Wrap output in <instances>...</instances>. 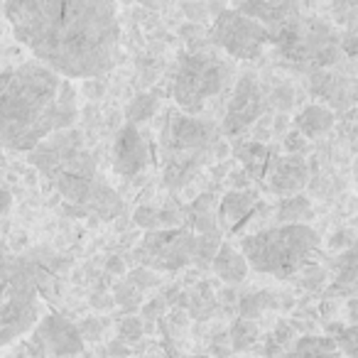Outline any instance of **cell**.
Here are the masks:
<instances>
[{
	"label": "cell",
	"mask_w": 358,
	"mask_h": 358,
	"mask_svg": "<svg viewBox=\"0 0 358 358\" xmlns=\"http://www.w3.org/2000/svg\"><path fill=\"white\" fill-rule=\"evenodd\" d=\"M3 17L35 62L69 81L101 79L120 62L115 0H6Z\"/></svg>",
	"instance_id": "cell-1"
},
{
	"label": "cell",
	"mask_w": 358,
	"mask_h": 358,
	"mask_svg": "<svg viewBox=\"0 0 358 358\" xmlns=\"http://www.w3.org/2000/svg\"><path fill=\"white\" fill-rule=\"evenodd\" d=\"M79 99L74 81L40 62L0 71V145L32 152L50 135L74 128Z\"/></svg>",
	"instance_id": "cell-2"
},
{
	"label": "cell",
	"mask_w": 358,
	"mask_h": 358,
	"mask_svg": "<svg viewBox=\"0 0 358 358\" xmlns=\"http://www.w3.org/2000/svg\"><path fill=\"white\" fill-rule=\"evenodd\" d=\"M27 162L37 167L69 206L81 209L99 221H113L123 214L125 201L99 177L96 157L84 148L76 130H62L40 143Z\"/></svg>",
	"instance_id": "cell-3"
},
{
	"label": "cell",
	"mask_w": 358,
	"mask_h": 358,
	"mask_svg": "<svg viewBox=\"0 0 358 358\" xmlns=\"http://www.w3.org/2000/svg\"><path fill=\"white\" fill-rule=\"evenodd\" d=\"M319 245L322 238L309 224H289L245 236L241 241V253L248 263V270L278 280H289L304 265L312 263Z\"/></svg>",
	"instance_id": "cell-4"
},
{
	"label": "cell",
	"mask_w": 358,
	"mask_h": 358,
	"mask_svg": "<svg viewBox=\"0 0 358 358\" xmlns=\"http://www.w3.org/2000/svg\"><path fill=\"white\" fill-rule=\"evenodd\" d=\"M40 309V268L0 241V346L32 331Z\"/></svg>",
	"instance_id": "cell-5"
},
{
	"label": "cell",
	"mask_w": 358,
	"mask_h": 358,
	"mask_svg": "<svg viewBox=\"0 0 358 358\" xmlns=\"http://www.w3.org/2000/svg\"><path fill=\"white\" fill-rule=\"evenodd\" d=\"M341 37L334 32L331 25L314 17H292L280 27L270 30V45L278 47V52L289 62L309 64L314 71L334 66L341 57L338 47Z\"/></svg>",
	"instance_id": "cell-6"
},
{
	"label": "cell",
	"mask_w": 358,
	"mask_h": 358,
	"mask_svg": "<svg viewBox=\"0 0 358 358\" xmlns=\"http://www.w3.org/2000/svg\"><path fill=\"white\" fill-rule=\"evenodd\" d=\"M234 74L226 59L209 55V52H194V55L179 57L177 71H174L172 96L182 113L199 115L211 99L221 94L229 86Z\"/></svg>",
	"instance_id": "cell-7"
},
{
	"label": "cell",
	"mask_w": 358,
	"mask_h": 358,
	"mask_svg": "<svg viewBox=\"0 0 358 358\" xmlns=\"http://www.w3.org/2000/svg\"><path fill=\"white\" fill-rule=\"evenodd\" d=\"M209 42L229 52L234 59H258L270 45V32L253 17L241 15L238 10H221L209 30Z\"/></svg>",
	"instance_id": "cell-8"
},
{
	"label": "cell",
	"mask_w": 358,
	"mask_h": 358,
	"mask_svg": "<svg viewBox=\"0 0 358 358\" xmlns=\"http://www.w3.org/2000/svg\"><path fill=\"white\" fill-rule=\"evenodd\" d=\"M196 234L192 229H157L148 231L140 248L135 250L143 268L164 270V273H177L187 268L194 255Z\"/></svg>",
	"instance_id": "cell-9"
},
{
	"label": "cell",
	"mask_w": 358,
	"mask_h": 358,
	"mask_svg": "<svg viewBox=\"0 0 358 358\" xmlns=\"http://www.w3.org/2000/svg\"><path fill=\"white\" fill-rule=\"evenodd\" d=\"M260 113H263V86L258 84L253 74H243L229 101L224 123H221V133L229 140L241 138L245 130L258 123Z\"/></svg>",
	"instance_id": "cell-10"
},
{
	"label": "cell",
	"mask_w": 358,
	"mask_h": 358,
	"mask_svg": "<svg viewBox=\"0 0 358 358\" xmlns=\"http://www.w3.org/2000/svg\"><path fill=\"white\" fill-rule=\"evenodd\" d=\"M214 138V123L187 113L169 115L164 130V145L169 152H209Z\"/></svg>",
	"instance_id": "cell-11"
},
{
	"label": "cell",
	"mask_w": 358,
	"mask_h": 358,
	"mask_svg": "<svg viewBox=\"0 0 358 358\" xmlns=\"http://www.w3.org/2000/svg\"><path fill=\"white\" fill-rule=\"evenodd\" d=\"M32 329H35V346L47 348L55 356H79L84 351V338H81L76 324H71L59 314H47Z\"/></svg>",
	"instance_id": "cell-12"
},
{
	"label": "cell",
	"mask_w": 358,
	"mask_h": 358,
	"mask_svg": "<svg viewBox=\"0 0 358 358\" xmlns=\"http://www.w3.org/2000/svg\"><path fill=\"white\" fill-rule=\"evenodd\" d=\"M148 143L140 135L138 125L125 123L123 128L115 133L113 143V167L120 177H135L148 167Z\"/></svg>",
	"instance_id": "cell-13"
},
{
	"label": "cell",
	"mask_w": 358,
	"mask_h": 358,
	"mask_svg": "<svg viewBox=\"0 0 358 358\" xmlns=\"http://www.w3.org/2000/svg\"><path fill=\"white\" fill-rule=\"evenodd\" d=\"M265 177H268L270 189L285 199V196L299 194L307 187L309 164L302 155H282V157H273Z\"/></svg>",
	"instance_id": "cell-14"
},
{
	"label": "cell",
	"mask_w": 358,
	"mask_h": 358,
	"mask_svg": "<svg viewBox=\"0 0 358 358\" xmlns=\"http://www.w3.org/2000/svg\"><path fill=\"white\" fill-rule=\"evenodd\" d=\"M234 10L253 17L255 22L268 27V32L297 17V8L292 0H234Z\"/></svg>",
	"instance_id": "cell-15"
},
{
	"label": "cell",
	"mask_w": 358,
	"mask_h": 358,
	"mask_svg": "<svg viewBox=\"0 0 358 358\" xmlns=\"http://www.w3.org/2000/svg\"><path fill=\"white\" fill-rule=\"evenodd\" d=\"M260 204L258 194L253 189H234L216 204V226L226 231H234L253 214V209Z\"/></svg>",
	"instance_id": "cell-16"
},
{
	"label": "cell",
	"mask_w": 358,
	"mask_h": 358,
	"mask_svg": "<svg viewBox=\"0 0 358 358\" xmlns=\"http://www.w3.org/2000/svg\"><path fill=\"white\" fill-rule=\"evenodd\" d=\"M309 89H312L314 96L324 99L331 108L338 110H343L353 101V81L336 74H329L324 69H317L309 76Z\"/></svg>",
	"instance_id": "cell-17"
},
{
	"label": "cell",
	"mask_w": 358,
	"mask_h": 358,
	"mask_svg": "<svg viewBox=\"0 0 358 358\" xmlns=\"http://www.w3.org/2000/svg\"><path fill=\"white\" fill-rule=\"evenodd\" d=\"M206 162V152H169L164 159V187L185 189Z\"/></svg>",
	"instance_id": "cell-18"
},
{
	"label": "cell",
	"mask_w": 358,
	"mask_h": 358,
	"mask_svg": "<svg viewBox=\"0 0 358 358\" xmlns=\"http://www.w3.org/2000/svg\"><path fill=\"white\" fill-rule=\"evenodd\" d=\"M209 268L214 270L216 278L226 285L243 282L245 275H248V263H245L243 253H241L236 245L226 243V241H221L219 250H216V255H214V260H211Z\"/></svg>",
	"instance_id": "cell-19"
},
{
	"label": "cell",
	"mask_w": 358,
	"mask_h": 358,
	"mask_svg": "<svg viewBox=\"0 0 358 358\" xmlns=\"http://www.w3.org/2000/svg\"><path fill=\"white\" fill-rule=\"evenodd\" d=\"M292 123H294V130H297L299 135H304L307 140H314V138L327 135L329 130L334 128L336 115H334V110L329 108V106L312 103V106H307V108L299 110V113L294 115Z\"/></svg>",
	"instance_id": "cell-20"
},
{
	"label": "cell",
	"mask_w": 358,
	"mask_h": 358,
	"mask_svg": "<svg viewBox=\"0 0 358 358\" xmlns=\"http://www.w3.org/2000/svg\"><path fill=\"white\" fill-rule=\"evenodd\" d=\"M285 358H343L336 348L331 336H319V334H307L294 341L292 351Z\"/></svg>",
	"instance_id": "cell-21"
},
{
	"label": "cell",
	"mask_w": 358,
	"mask_h": 358,
	"mask_svg": "<svg viewBox=\"0 0 358 358\" xmlns=\"http://www.w3.org/2000/svg\"><path fill=\"white\" fill-rule=\"evenodd\" d=\"M216 204H219V199L214 194H201L187 209V219H189V226L196 234H214V231H219V226H216Z\"/></svg>",
	"instance_id": "cell-22"
},
{
	"label": "cell",
	"mask_w": 358,
	"mask_h": 358,
	"mask_svg": "<svg viewBox=\"0 0 358 358\" xmlns=\"http://www.w3.org/2000/svg\"><path fill=\"white\" fill-rule=\"evenodd\" d=\"M236 157L243 162V172L248 177H265L273 162V152L260 143H241L236 148Z\"/></svg>",
	"instance_id": "cell-23"
},
{
	"label": "cell",
	"mask_w": 358,
	"mask_h": 358,
	"mask_svg": "<svg viewBox=\"0 0 358 358\" xmlns=\"http://www.w3.org/2000/svg\"><path fill=\"white\" fill-rule=\"evenodd\" d=\"M312 201L304 194L285 196L280 199L278 209H275V221L278 226H289V224H307L312 219Z\"/></svg>",
	"instance_id": "cell-24"
},
{
	"label": "cell",
	"mask_w": 358,
	"mask_h": 358,
	"mask_svg": "<svg viewBox=\"0 0 358 358\" xmlns=\"http://www.w3.org/2000/svg\"><path fill=\"white\" fill-rule=\"evenodd\" d=\"M278 297H275L270 289H260V292H248L243 297H238L236 307H238V317L241 319H258L260 314H265L268 309L278 307Z\"/></svg>",
	"instance_id": "cell-25"
},
{
	"label": "cell",
	"mask_w": 358,
	"mask_h": 358,
	"mask_svg": "<svg viewBox=\"0 0 358 358\" xmlns=\"http://www.w3.org/2000/svg\"><path fill=\"white\" fill-rule=\"evenodd\" d=\"M260 341V327L253 322V319H236L229 329V343H231V351L241 353V351H248L253 348L255 343Z\"/></svg>",
	"instance_id": "cell-26"
},
{
	"label": "cell",
	"mask_w": 358,
	"mask_h": 358,
	"mask_svg": "<svg viewBox=\"0 0 358 358\" xmlns=\"http://www.w3.org/2000/svg\"><path fill=\"white\" fill-rule=\"evenodd\" d=\"M159 108V101L155 99L152 94H138L133 101L128 103L125 108V120L130 125H138V123H148Z\"/></svg>",
	"instance_id": "cell-27"
},
{
	"label": "cell",
	"mask_w": 358,
	"mask_h": 358,
	"mask_svg": "<svg viewBox=\"0 0 358 358\" xmlns=\"http://www.w3.org/2000/svg\"><path fill=\"white\" fill-rule=\"evenodd\" d=\"M221 245V234L214 231V234H196V241H194V255H192V263L196 268H209L211 260H214L216 250Z\"/></svg>",
	"instance_id": "cell-28"
},
{
	"label": "cell",
	"mask_w": 358,
	"mask_h": 358,
	"mask_svg": "<svg viewBox=\"0 0 358 358\" xmlns=\"http://www.w3.org/2000/svg\"><path fill=\"white\" fill-rule=\"evenodd\" d=\"M297 275H299V287L309 289V292H319V289L327 285V278H329L327 268H319V265H314V263H307Z\"/></svg>",
	"instance_id": "cell-29"
},
{
	"label": "cell",
	"mask_w": 358,
	"mask_h": 358,
	"mask_svg": "<svg viewBox=\"0 0 358 358\" xmlns=\"http://www.w3.org/2000/svg\"><path fill=\"white\" fill-rule=\"evenodd\" d=\"M113 302L120 304V307L125 309V312H135V309L140 307V299H143V292H140L138 287H133V285L125 280V282H118L113 289Z\"/></svg>",
	"instance_id": "cell-30"
},
{
	"label": "cell",
	"mask_w": 358,
	"mask_h": 358,
	"mask_svg": "<svg viewBox=\"0 0 358 358\" xmlns=\"http://www.w3.org/2000/svg\"><path fill=\"white\" fill-rule=\"evenodd\" d=\"M334 343H336V348L341 351V356L358 358V329H356V324L343 327L341 331L334 336Z\"/></svg>",
	"instance_id": "cell-31"
},
{
	"label": "cell",
	"mask_w": 358,
	"mask_h": 358,
	"mask_svg": "<svg viewBox=\"0 0 358 358\" xmlns=\"http://www.w3.org/2000/svg\"><path fill=\"white\" fill-rule=\"evenodd\" d=\"M143 319L140 317H133V314H128V317H123L118 322V336L120 341L125 343H135L143 338Z\"/></svg>",
	"instance_id": "cell-32"
},
{
	"label": "cell",
	"mask_w": 358,
	"mask_h": 358,
	"mask_svg": "<svg viewBox=\"0 0 358 358\" xmlns=\"http://www.w3.org/2000/svg\"><path fill=\"white\" fill-rule=\"evenodd\" d=\"M133 224L143 231H157L159 229V211L155 206H138L133 214Z\"/></svg>",
	"instance_id": "cell-33"
},
{
	"label": "cell",
	"mask_w": 358,
	"mask_h": 358,
	"mask_svg": "<svg viewBox=\"0 0 358 358\" xmlns=\"http://www.w3.org/2000/svg\"><path fill=\"white\" fill-rule=\"evenodd\" d=\"M128 282L133 285V287H138L140 292H145V289H150V287H157L159 278L155 275V270H150V268H135L133 273L128 275Z\"/></svg>",
	"instance_id": "cell-34"
},
{
	"label": "cell",
	"mask_w": 358,
	"mask_h": 358,
	"mask_svg": "<svg viewBox=\"0 0 358 358\" xmlns=\"http://www.w3.org/2000/svg\"><path fill=\"white\" fill-rule=\"evenodd\" d=\"M270 99H273V106L280 110V113H287V110L294 106V101H297L294 99V89L289 84H280L278 89L273 91Z\"/></svg>",
	"instance_id": "cell-35"
},
{
	"label": "cell",
	"mask_w": 358,
	"mask_h": 358,
	"mask_svg": "<svg viewBox=\"0 0 358 358\" xmlns=\"http://www.w3.org/2000/svg\"><path fill=\"white\" fill-rule=\"evenodd\" d=\"M76 329H79L84 341H99L101 334H103V329H106V322H101V319H96V317H89V319H84Z\"/></svg>",
	"instance_id": "cell-36"
},
{
	"label": "cell",
	"mask_w": 358,
	"mask_h": 358,
	"mask_svg": "<svg viewBox=\"0 0 358 358\" xmlns=\"http://www.w3.org/2000/svg\"><path fill=\"white\" fill-rule=\"evenodd\" d=\"M334 15L338 22L356 25V0H336L334 3Z\"/></svg>",
	"instance_id": "cell-37"
},
{
	"label": "cell",
	"mask_w": 358,
	"mask_h": 358,
	"mask_svg": "<svg viewBox=\"0 0 358 358\" xmlns=\"http://www.w3.org/2000/svg\"><path fill=\"white\" fill-rule=\"evenodd\" d=\"M167 312V302H164V297H155L150 299V302L143 304V322H157V319H162V314Z\"/></svg>",
	"instance_id": "cell-38"
},
{
	"label": "cell",
	"mask_w": 358,
	"mask_h": 358,
	"mask_svg": "<svg viewBox=\"0 0 358 358\" xmlns=\"http://www.w3.org/2000/svg\"><path fill=\"white\" fill-rule=\"evenodd\" d=\"M294 336H297V331H294V327L289 322H285V319H280L278 324H275V331H273V341L278 343V346H287L289 341H294Z\"/></svg>",
	"instance_id": "cell-39"
},
{
	"label": "cell",
	"mask_w": 358,
	"mask_h": 358,
	"mask_svg": "<svg viewBox=\"0 0 358 358\" xmlns=\"http://www.w3.org/2000/svg\"><path fill=\"white\" fill-rule=\"evenodd\" d=\"M307 143L309 140L304 138V135H299L297 130L285 133V150H287L289 155H302L304 150H307Z\"/></svg>",
	"instance_id": "cell-40"
},
{
	"label": "cell",
	"mask_w": 358,
	"mask_h": 358,
	"mask_svg": "<svg viewBox=\"0 0 358 358\" xmlns=\"http://www.w3.org/2000/svg\"><path fill=\"white\" fill-rule=\"evenodd\" d=\"M329 248H334V250H341V248H353V234L351 231H346V229H341V231H336V234L329 238Z\"/></svg>",
	"instance_id": "cell-41"
},
{
	"label": "cell",
	"mask_w": 358,
	"mask_h": 358,
	"mask_svg": "<svg viewBox=\"0 0 358 358\" xmlns=\"http://www.w3.org/2000/svg\"><path fill=\"white\" fill-rule=\"evenodd\" d=\"M89 302H91V307H94V309H101V312H108V309H113V307H115L113 297H110L108 292H94V294L89 297Z\"/></svg>",
	"instance_id": "cell-42"
},
{
	"label": "cell",
	"mask_w": 358,
	"mask_h": 358,
	"mask_svg": "<svg viewBox=\"0 0 358 358\" xmlns=\"http://www.w3.org/2000/svg\"><path fill=\"white\" fill-rule=\"evenodd\" d=\"M106 353H108L110 358H128L130 356V346L125 341H120V338H113V341H108Z\"/></svg>",
	"instance_id": "cell-43"
},
{
	"label": "cell",
	"mask_w": 358,
	"mask_h": 358,
	"mask_svg": "<svg viewBox=\"0 0 358 358\" xmlns=\"http://www.w3.org/2000/svg\"><path fill=\"white\" fill-rule=\"evenodd\" d=\"M10 209H13V194H10V189L0 182V219H3Z\"/></svg>",
	"instance_id": "cell-44"
},
{
	"label": "cell",
	"mask_w": 358,
	"mask_h": 358,
	"mask_svg": "<svg viewBox=\"0 0 358 358\" xmlns=\"http://www.w3.org/2000/svg\"><path fill=\"white\" fill-rule=\"evenodd\" d=\"M8 358H45V353H40V348L32 343V346H22L17 351H13Z\"/></svg>",
	"instance_id": "cell-45"
},
{
	"label": "cell",
	"mask_w": 358,
	"mask_h": 358,
	"mask_svg": "<svg viewBox=\"0 0 358 358\" xmlns=\"http://www.w3.org/2000/svg\"><path fill=\"white\" fill-rule=\"evenodd\" d=\"M106 273H110V275H123L125 273V260L120 258V255H110V258L106 260Z\"/></svg>",
	"instance_id": "cell-46"
},
{
	"label": "cell",
	"mask_w": 358,
	"mask_h": 358,
	"mask_svg": "<svg viewBox=\"0 0 358 358\" xmlns=\"http://www.w3.org/2000/svg\"><path fill=\"white\" fill-rule=\"evenodd\" d=\"M238 297H241V294L236 292L234 285H229V287H224V289L219 292V302H221V304H236V302H238Z\"/></svg>",
	"instance_id": "cell-47"
},
{
	"label": "cell",
	"mask_w": 358,
	"mask_h": 358,
	"mask_svg": "<svg viewBox=\"0 0 358 358\" xmlns=\"http://www.w3.org/2000/svg\"><path fill=\"white\" fill-rule=\"evenodd\" d=\"M248 182H250V177L243 172V169L231 174V185H234V189H248Z\"/></svg>",
	"instance_id": "cell-48"
},
{
	"label": "cell",
	"mask_w": 358,
	"mask_h": 358,
	"mask_svg": "<svg viewBox=\"0 0 358 358\" xmlns=\"http://www.w3.org/2000/svg\"><path fill=\"white\" fill-rule=\"evenodd\" d=\"M185 10H187V15H189L192 20H196V15H199V13L204 15V8H201V6H185Z\"/></svg>",
	"instance_id": "cell-49"
},
{
	"label": "cell",
	"mask_w": 358,
	"mask_h": 358,
	"mask_svg": "<svg viewBox=\"0 0 358 358\" xmlns=\"http://www.w3.org/2000/svg\"><path fill=\"white\" fill-rule=\"evenodd\" d=\"M199 32H201L199 25H185L182 30H179V35L185 37V35H199Z\"/></svg>",
	"instance_id": "cell-50"
},
{
	"label": "cell",
	"mask_w": 358,
	"mask_h": 358,
	"mask_svg": "<svg viewBox=\"0 0 358 358\" xmlns=\"http://www.w3.org/2000/svg\"><path fill=\"white\" fill-rule=\"evenodd\" d=\"M3 27H6V17H3V0H0V35H3Z\"/></svg>",
	"instance_id": "cell-51"
},
{
	"label": "cell",
	"mask_w": 358,
	"mask_h": 358,
	"mask_svg": "<svg viewBox=\"0 0 358 358\" xmlns=\"http://www.w3.org/2000/svg\"><path fill=\"white\" fill-rule=\"evenodd\" d=\"M115 3H123V6H130V3H133V0H115Z\"/></svg>",
	"instance_id": "cell-52"
},
{
	"label": "cell",
	"mask_w": 358,
	"mask_h": 358,
	"mask_svg": "<svg viewBox=\"0 0 358 358\" xmlns=\"http://www.w3.org/2000/svg\"><path fill=\"white\" fill-rule=\"evenodd\" d=\"M182 358H209V356H182Z\"/></svg>",
	"instance_id": "cell-53"
}]
</instances>
